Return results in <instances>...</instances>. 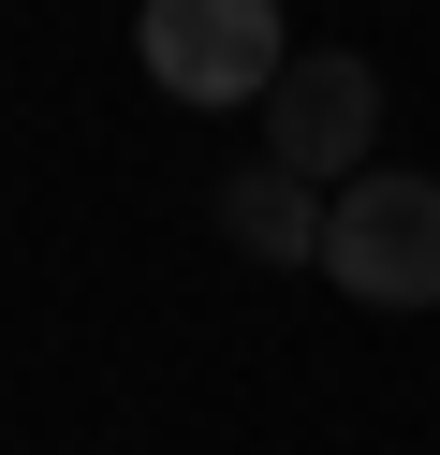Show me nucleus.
Returning a JSON list of instances; mask_svg holds the SVG:
<instances>
[{"instance_id": "nucleus-3", "label": "nucleus", "mask_w": 440, "mask_h": 455, "mask_svg": "<svg viewBox=\"0 0 440 455\" xmlns=\"http://www.w3.org/2000/svg\"><path fill=\"white\" fill-rule=\"evenodd\" d=\"M250 118H264V162H293V177L352 191V177H367V148H381V74L352 60V44H323V60H293Z\"/></svg>"}, {"instance_id": "nucleus-4", "label": "nucleus", "mask_w": 440, "mask_h": 455, "mask_svg": "<svg viewBox=\"0 0 440 455\" xmlns=\"http://www.w3.org/2000/svg\"><path fill=\"white\" fill-rule=\"evenodd\" d=\"M323 206H338L323 177H293V162H250V177L220 191V235L250 250V265H323Z\"/></svg>"}, {"instance_id": "nucleus-2", "label": "nucleus", "mask_w": 440, "mask_h": 455, "mask_svg": "<svg viewBox=\"0 0 440 455\" xmlns=\"http://www.w3.org/2000/svg\"><path fill=\"white\" fill-rule=\"evenodd\" d=\"M323 279L352 308H440V177H352L323 206Z\"/></svg>"}, {"instance_id": "nucleus-1", "label": "nucleus", "mask_w": 440, "mask_h": 455, "mask_svg": "<svg viewBox=\"0 0 440 455\" xmlns=\"http://www.w3.org/2000/svg\"><path fill=\"white\" fill-rule=\"evenodd\" d=\"M132 60H147V89L235 118L293 74V30H279V0H132Z\"/></svg>"}]
</instances>
